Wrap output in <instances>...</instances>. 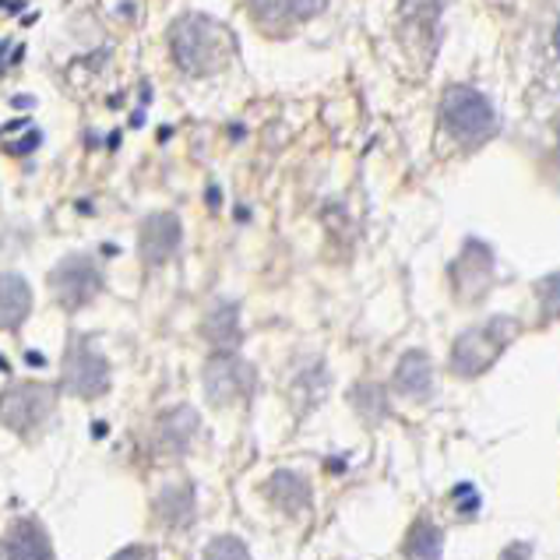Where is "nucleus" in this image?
<instances>
[{
    "label": "nucleus",
    "mask_w": 560,
    "mask_h": 560,
    "mask_svg": "<svg viewBox=\"0 0 560 560\" xmlns=\"http://www.w3.org/2000/svg\"><path fill=\"white\" fill-rule=\"evenodd\" d=\"M63 388L78 398H100L109 392V363L95 353L85 335H74L63 357Z\"/></svg>",
    "instance_id": "obj_6"
},
{
    "label": "nucleus",
    "mask_w": 560,
    "mask_h": 560,
    "mask_svg": "<svg viewBox=\"0 0 560 560\" xmlns=\"http://www.w3.org/2000/svg\"><path fill=\"white\" fill-rule=\"evenodd\" d=\"M205 560H250V550L236 536H215L205 547Z\"/></svg>",
    "instance_id": "obj_18"
},
{
    "label": "nucleus",
    "mask_w": 560,
    "mask_h": 560,
    "mask_svg": "<svg viewBox=\"0 0 560 560\" xmlns=\"http://www.w3.org/2000/svg\"><path fill=\"white\" fill-rule=\"evenodd\" d=\"M501 346H504V335H493V339H490V328H483V331H466L455 342V357H452L455 371L458 374L483 371V366L501 353Z\"/></svg>",
    "instance_id": "obj_9"
},
{
    "label": "nucleus",
    "mask_w": 560,
    "mask_h": 560,
    "mask_svg": "<svg viewBox=\"0 0 560 560\" xmlns=\"http://www.w3.org/2000/svg\"><path fill=\"white\" fill-rule=\"evenodd\" d=\"M353 406H360L371 420H377V416L388 412V402H384V395L374 388V384H363V388L353 392Z\"/></svg>",
    "instance_id": "obj_19"
},
{
    "label": "nucleus",
    "mask_w": 560,
    "mask_h": 560,
    "mask_svg": "<svg viewBox=\"0 0 560 560\" xmlns=\"http://www.w3.org/2000/svg\"><path fill=\"white\" fill-rule=\"evenodd\" d=\"M32 311V290L22 276L4 271L0 276V328H19Z\"/></svg>",
    "instance_id": "obj_13"
},
{
    "label": "nucleus",
    "mask_w": 560,
    "mask_h": 560,
    "mask_svg": "<svg viewBox=\"0 0 560 560\" xmlns=\"http://www.w3.org/2000/svg\"><path fill=\"white\" fill-rule=\"evenodd\" d=\"M395 388L402 395H412V398L430 395V360H427V353H406L402 357V363H398V371H395Z\"/></svg>",
    "instance_id": "obj_16"
},
{
    "label": "nucleus",
    "mask_w": 560,
    "mask_h": 560,
    "mask_svg": "<svg viewBox=\"0 0 560 560\" xmlns=\"http://www.w3.org/2000/svg\"><path fill=\"white\" fill-rule=\"evenodd\" d=\"M195 434H198V412L190 406H177V409H170L166 416H159L155 444L163 447V452H184Z\"/></svg>",
    "instance_id": "obj_12"
},
{
    "label": "nucleus",
    "mask_w": 560,
    "mask_h": 560,
    "mask_svg": "<svg viewBox=\"0 0 560 560\" xmlns=\"http://www.w3.org/2000/svg\"><path fill=\"white\" fill-rule=\"evenodd\" d=\"M441 547H444V536H441L438 525L420 522L409 533L406 553H409V560H441Z\"/></svg>",
    "instance_id": "obj_17"
},
{
    "label": "nucleus",
    "mask_w": 560,
    "mask_h": 560,
    "mask_svg": "<svg viewBox=\"0 0 560 560\" xmlns=\"http://www.w3.org/2000/svg\"><path fill=\"white\" fill-rule=\"evenodd\" d=\"M22 57H25L22 46H14L11 39H0V78L8 74L11 63H22Z\"/></svg>",
    "instance_id": "obj_20"
},
{
    "label": "nucleus",
    "mask_w": 560,
    "mask_h": 560,
    "mask_svg": "<svg viewBox=\"0 0 560 560\" xmlns=\"http://www.w3.org/2000/svg\"><path fill=\"white\" fill-rule=\"evenodd\" d=\"M180 219L173 212H163V215H152L145 226H141V236H138V247H141V261L149 268H159L166 265L173 254L180 247Z\"/></svg>",
    "instance_id": "obj_7"
},
{
    "label": "nucleus",
    "mask_w": 560,
    "mask_h": 560,
    "mask_svg": "<svg viewBox=\"0 0 560 560\" xmlns=\"http://www.w3.org/2000/svg\"><path fill=\"white\" fill-rule=\"evenodd\" d=\"M170 50L180 71H187L190 78H205L226 68L233 54V36L219 22L205 19V14H180L170 25Z\"/></svg>",
    "instance_id": "obj_1"
},
{
    "label": "nucleus",
    "mask_w": 560,
    "mask_h": 560,
    "mask_svg": "<svg viewBox=\"0 0 560 560\" xmlns=\"http://www.w3.org/2000/svg\"><path fill=\"white\" fill-rule=\"evenodd\" d=\"M265 493L271 498V504L282 508L285 515H300V511L311 508V483L300 472L279 469L276 476L265 483Z\"/></svg>",
    "instance_id": "obj_10"
},
{
    "label": "nucleus",
    "mask_w": 560,
    "mask_h": 560,
    "mask_svg": "<svg viewBox=\"0 0 560 560\" xmlns=\"http://www.w3.org/2000/svg\"><path fill=\"white\" fill-rule=\"evenodd\" d=\"M155 515L163 518L170 529H187V525L195 522V490L187 483L163 487L155 498Z\"/></svg>",
    "instance_id": "obj_14"
},
{
    "label": "nucleus",
    "mask_w": 560,
    "mask_h": 560,
    "mask_svg": "<svg viewBox=\"0 0 560 560\" xmlns=\"http://www.w3.org/2000/svg\"><path fill=\"white\" fill-rule=\"evenodd\" d=\"M205 398L212 406H233L240 398H250L258 388V374L247 360H240L233 353H215L205 363Z\"/></svg>",
    "instance_id": "obj_4"
},
{
    "label": "nucleus",
    "mask_w": 560,
    "mask_h": 560,
    "mask_svg": "<svg viewBox=\"0 0 560 560\" xmlns=\"http://www.w3.org/2000/svg\"><path fill=\"white\" fill-rule=\"evenodd\" d=\"M444 124L447 131H452L458 141H466V145H476V141H483L493 135V106L487 95H479L476 89H466L458 85L444 95Z\"/></svg>",
    "instance_id": "obj_3"
},
{
    "label": "nucleus",
    "mask_w": 560,
    "mask_h": 560,
    "mask_svg": "<svg viewBox=\"0 0 560 560\" xmlns=\"http://www.w3.org/2000/svg\"><path fill=\"white\" fill-rule=\"evenodd\" d=\"M109 560H152V550L149 547H124L117 557H109Z\"/></svg>",
    "instance_id": "obj_22"
},
{
    "label": "nucleus",
    "mask_w": 560,
    "mask_h": 560,
    "mask_svg": "<svg viewBox=\"0 0 560 560\" xmlns=\"http://www.w3.org/2000/svg\"><path fill=\"white\" fill-rule=\"evenodd\" d=\"M0 560H54L50 536L36 522H14L8 536L0 539Z\"/></svg>",
    "instance_id": "obj_8"
},
{
    "label": "nucleus",
    "mask_w": 560,
    "mask_h": 560,
    "mask_svg": "<svg viewBox=\"0 0 560 560\" xmlns=\"http://www.w3.org/2000/svg\"><path fill=\"white\" fill-rule=\"evenodd\" d=\"M39 141H43V135H39V131H28V138H22V141H11L8 152H11V155H28L32 149L39 145Z\"/></svg>",
    "instance_id": "obj_21"
},
{
    "label": "nucleus",
    "mask_w": 560,
    "mask_h": 560,
    "mask_svg": "<svg viewBox=\"0 0 560 560\" xmlns=\"http://www.w3.org/2000/svg\"><path fill=\"white\" fill-rule=\"evenodd\" d=\"M250 19L258 22L265 32H279L282 25H296L303 19H311V14H322L325 4H285V0H271V4H250Z\"/></svg>",
    "instance_id": "obj_15"
},
{
    "label": "nucleus",
    "mask_w": 560,
    "mask_h": 560,
    "mask_svg": "<svg viewBox=\"0 0 560 560\" xmlns=\"http://www.w3.org/2000/svg\"><path fill=\"white\" fill-rule=\"evenodd\" d=\"M557 50H560V28H557Z\"/></svg>",
    "instance_id": "obj_24"
},
{
    "label": "nucleus",
    "mask_w": 560,
    "mask_h": 560,
    "mask_svg": "<svg viewBox=\"0 0 560 560\" xmlns=\"http://www.w3.org/2000/svg\"><path fill=\"white\" fill-rule=\"evenodd\" d=\"M50 290L57 296L60 307L78 311L92 303L103 290V271L95 268L89 254H68L54 271H50Z\"/></svg>",
    "instance_id": "obj_5"
},
{
    "label": "nucleus",
    "mask_w": 560,
    "mask_h": 560,
    "mask_svg": "<svg viewBox=\"0 0 560 560\" xmlns=\"http://www.w3.org/2000/svg\"><path fill=\"white\" fill-rule=\"evenodd\" d=\"M54 409H57V392L39 381H22L0 395V420L22 438L39 430L54 416Z\"/></svg>",
    "instance_id": "obj_2"
},
{
    "label": "nucleus",
    "mask_w": 560,
    "mask_h": 560,
    "mask_svg": "<svg viewBox=\"0 0 560 560\" xmlns=\"http://www.w3.org/2000/svg\"><path fill=\"white\" fill-rule=\"evenodd\" d=\"M201 331H205V339L212 342L215 349L230 353L233 346H240V335H244V331H240V307H236L233 300L215 303V307L208 311Z\"/></svg>",
    "instance_id": "obj_11"
},
{
    "label": "nucleus",
    "mask_w": 560,
    "mask_h": 560,
    "mask_svg": "<svg viewBox=\"0 0 560 560\" xmlns=\"http://www.w3.org/2000/svg\"><path fill=\"white\" fill-rule=\"evenodd\" d=\"M28 363H32V366H43V363H46V360H43V357H39V353H28Z\"/></svg>",
    "instance_id": "obj_23"
}]
</instances>
